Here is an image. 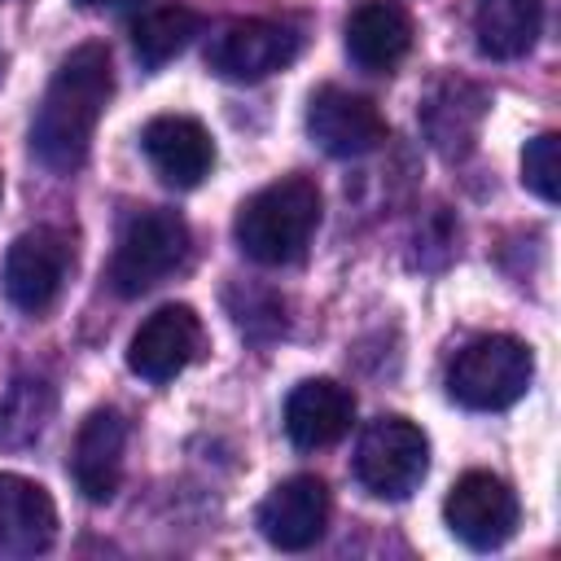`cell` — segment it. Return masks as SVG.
<instances>
[{
    "label": "cell",
    "mask_w": 561,
    "mask_h": 561,
    "mask_svg": "<svg viewBox=\"0 0 561 561\" xmlns=\"http://www.w3.org/2000/svg\"><path fill=\"white\" fill-rule=\"evenodd\" d=\"M110 92H114L110 48L79 44L57 66V75L31 118V153L57 175L79 171L92 149V131L110 105Z\"/></svg>",
    "instance_id": "obj_1"
},
{
    "label": "cell",
    "mask_w": 561,
    "mask_h": 561,
    "mask_svg": "<svg viewBox=\"0 0 561 561\" xmlns=\"http://www.w3.org/2000/svg\"><path fill=\"white\" fill-rule=\"evenodd\" d=\"M320 188L307 175H285L267 188H259L254 197L241 202L232 237L241 245L245 259L263 263V267H285L298 263L320 228Z\"/></svg>",
    "instance_id": "obj_2"
},
{
    "label": "cell",
    "mask_w": 561,
    "mask_h": 561,
    "mask_svg": "<svg viewBox=\"0 0 561 561\" xmlns=\"http://www.w3.org/2000/svg\"><path fill=\"white\" fill-rule=\"evenodd\" d=\"M535 377V355L522 337L482 333L465 342L447 364V390L473 412H500L526 394Z\"/></svg>",
    "instance_id": "obj_3"
},
{
    "label": "cell",
    "mask_w": 561,
    "mask_h": 561,
    "mask_svg": "<svg viewBox=\"0 0 561 561\" xmlns=\"http://www.w3.org/2000/svg\"><path fill=\"white\" fill-rule=\"evenodd\" d=\"M188 259V224L175 210H140L118 232L114 259H110V285L123 298H140L153 285H162L180 263Z\"/></svg>",
    "instance_id": "obj_4"
},
{
    "label": "cell",
    "mask_w": 561,
    "mask_h": 561,
    "mask_svg": "<svg viewBox=\"0 0 561 561\" xmlns=\"http://www.w3.org/2000/svg\"><path fill=\"white\" fill-rule=\"evenodd\" d=\"M430 469V438L408 416H377L355 443V478L377 500H408Z\"/></svg>",
    "instance_id": "obj_5"
},
{
    "label": "cell",
    "mask_w": 561,
    "mask_h": 561,
    "mask_svg": "<svg viewBox=\"0 0 561 561\" xmlns=\"http://www.w3.org/2000/svg\"><path fill=\"white\" fill-rule=\"evenodd\" d=\"M298 53H302V35L294 26L267 22V18L228 22L206 39V66L232 83H259V79L285 70Z\"/></svg>",
    "instance_id": "obj_6"
},
{
    "label": "cell",
    "mask_w": 561,
    "mask_h": 561,
    "mask_svg": "<svg viewBox=\"0 0 561 561\" xmlns=\"http://www.w3.org/2000/svg\"><path fill=\"white\" fill-rule=\"evenodd\" d=\"M443 517L460 543H469L473 552H491V548L508 543V535L517 530V495L504 478L473 469V473L456 478V486L447 491Z\"/></svg>",
    "instance_id": "obj_7"
},
{
    "label": "cell",
    "mask_w": 561,
    "mask_h": 561,
    "mask_svg": "<svg viewBox=\"0 0 561 561\" xmlns=\"http://www.w3.org/2000/svg\"><path fill=\"white\" fill-rule=\"evenodd\" d=\"M70 241L57 232V228H35V232H22L13 245H9V259H4V294L18 311L26 316H39L57 302L66 276H70Z\"/></svg>",
    "instance_id": "obj_8"
},
{
    "label": "cell",
    "mask_w": 561,
    "mask_h": 561,
    "mask_svg": "<svg viewBox=\"0 0 561 561\" xmlns=\"http://www.w3.org/2000/svg\"><path fill=\"white\" fill-rule=\"evenodd\" d=\"M202 337L206 333H202L197 311L188 302H167L153 316H145L140 329L131 333V342H127V368L136 377L153 381V386L158 381H171V377H180L197 359Z\"/></svg>",
    "instance_id": "obj_9"
},
{
    "label": "cell",
    "mask_w": 561,
    "mask_h": 561,
    "mask_svg": "<svg viewBox=\"0 0 561 561\" xmlns=\"http://www.w3.org/2000/svg\"><path fill=\"white\" fill-rule=\"evenodd\" d=\"M307 131L329 158H364L386 140V118L364 92L324 83L320 92H311Z\"/></svg>",
    "instance_id": "obj_10"
},
{
    "label": "cell",
    "mask_w": 561,
    "mask_h": 561,
    "mask_svg": "<svg viewBox=\"0 0 561 561\" xmlns=\"http://www.w3.org/2000/svg\"><path fill=\"white\" fill-rule=\"evenodd\" d=\"M329 526V486L316 473H294L267 491L259 504V530L280 552L311 548Z\"/></svg>",
    "instance_id": "obj_11"
},
{
    "label": "cell",
    "mask_w": 561,
    "mask_h": 561,
    "mask_svg": "<svg viewBox=\"0 0 561 561\" xmlns=\"http://www.w3.org/2000/svg\"><path fill=\"white\" fill-rule=\"evenodd\" d=\"M123 456H127V416L118 408H96L83 416L70 451V473L83 500L105 504L114 500L123 482Z\"/></svg>",
    "instance_id": "obj_12"
},
{
    "label": "cell",
    "mask_w": 561,
    "mask_h": 561,
    "mask_svg": "<svg viewBox=\"0 0 561 561\" xmlns=\"http://www.w3.org/2000/svg\"><path fill=\"white\" fill-rule=\"evenodd\" d=\"M140 149H145L149 167L158 171V180L171 188H193L215 167L210 131L188 114H158L140 131Z\"/></svg>",
    "instance_id": "obj_13"
},
{
    "label": "cell",
    "mask_w": 561,
    "mask_h": 561,
    "mask_svg": "<svg viewBox=\"0 0 561 561\" xmlns=\"http://www.w3.org/2000/svg\"><path fill=\"white\" fill-rule=\"evenodd\" d=\"M486 92L460 75L438 79L421 101V131L443 158H465L478 145L482 118H486Z\"/></svg>",
    "instance_id": "obj_14"
},
{
    "label": "cell",
    "mask_w": 561,
    "mask_h": 561,
    "mask_svg": "<svg viewBox=\"0 0 561 561\" xmlns=\"http://www.w3.org/2000/svg\"><path fill=\"white\" fill-rule=\"evenodd\" d=\"M355 421V394L333 377L298 381L285 399V434L298 451L333 447Z\"/></svg>",
    "instance_id": "obj_15"
},
{
    "label": "cell",
    "mask_w": 561,
    "mask_h": 561,
    "mask_svg": "<svg viewBox=\"0 0 561 561\" xmlns=\"http://www.w3.org/2000/svg\"><path fill=\"white\" fill-rule=\"evenodd\" d=\"M53 539H57L53 495L22 473H0V552L35 557L48 552Z\"/></svg>",
    "instance_id": "obj_16"
},
{
    "label": "cell",
    "mask_w": 561,
    "mask_h": 561,
    "mask_svg": "<svg viewBox=\"0 0 561 561\" xmlns=\"http://www.w3.org/2000/svg\"><path fill=\"white\" fill-rule=\"evenodd\" d=\"M412 13L394 0H368L346 18V53L359 70L386 75L412 48Z\"/></svg>",
    "instance_id": "obj_17"
},
{
    "label": "cell",
    "mask_w": 561,
    "mask_h": 561,
    "mask_svg": "<svg viewBox=\"0 0 561 561\" xmlns=\"http://www.w3.org/2000/svg\"><path fill=\"white\" fill-rule=\"evenodd\" d=\"M543 26V0H478L473 4V35L478 48L495 61H513L535 48Z\"/></svg>",
    "instance_id": "obj_18"
},
{
    "label": "cell",
    "mask_w": 561,
    "mask_h": 561,
    "mask_svg": "<svg viewBox=\"0 0 561 561\" xmlns=\"http://www.w3.org/2000/svg\"><path fill=\"white\" fill-rule=\"evenodd\" d=\"M53 412H57V394L44 377H26V373L13 377L0 390V447L18 451V447L39 443Z\"/></svg>",
    "instance_id": "obj_19"
},
{
    "label": "cell",
    "mask_w": 561,
    "mask_h": 561,
    "mask_svg": "<svg viewBox=\"0 0 561 561\" xmlns=\"http://www.w3.org/2000/svg\"><path fill=\"white\" fill-rule=\"evenodd\" d=\"M193 35H202V18L188 4H158L131 22V48L145 70H158L171 57H180L193 44Z\"/></svg>",
    "instance_id": "obj_20"
},
{
    "label": "cell",
    "mask_w": 561,
    "mask_h": 561,
    "mask_svg": "<svg viewBox=\"0 0 561 561\" xmlns=\"http://www.w3.org/2000/svg\"><path fill=\"white\" fill-rule=\"evenodd\" d=\"M522 184L543 202L561 197V145H557V131H539L535 140H526V149H522Z\"/></svg>",
    "instance_id": "obj_21"
},
{
    "label": "cell",
    "mask_w": 561,
    "mask_h": 561,
    "mask_svg": "<svg viewBox=\"0 0 561 561\" xmlns=\"http://www.w3.org/2000/svg\"><path fill=\"white\" fill-rule=\"evenodd\" d=\"M83 4H110V9H123V4H140V0H83Z\"/></svg>",
    "instance_id": "obj_22"
}]
</instances>
